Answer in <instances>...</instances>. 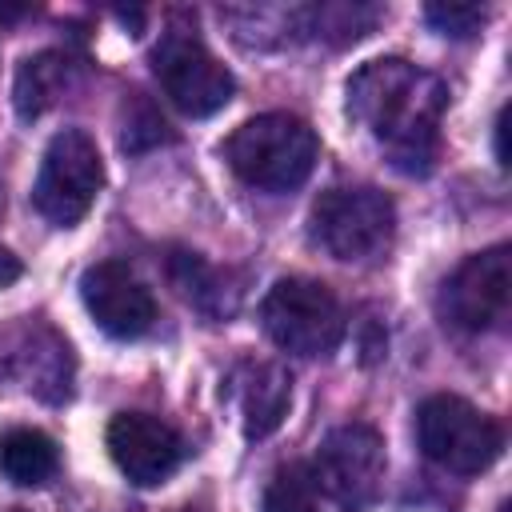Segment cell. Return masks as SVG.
<instances>
[{"label": "cell", "instance_id": "1", "mask_svg": "<svg viewBox=\"0 0 512 512\" xmlns=\"http://www.w3.org/2000/svg\"><path fill=\"white\" fill-rule=\"evenodd\" d=\"M444 108L448 84L404 56L368 60L348 76L352 120L384 148L388 164L404 176H428L436 168Z\"/></svg>", "mask_w": 512, "mask_h": 512}, {"label": "cell", "instance_id": "2", "mask_svg": "<svg viewBox=\"0 0 512 512\" xmlns=\"http://www.w3.org/2000/svg\"><path fill=\"white\" fill-rule=\"evenodd\" d=\"M220 152L244 184L260 192H292L312 176L320 160V140L312 124L292 112H260L244 120Z\"/></svg>", "mask_w": 512, "mask_h": 512}, {"label": "cell", "instance_id": "3", "mask_svg": "<svg viewBox=\"0 0 512 512\" xmlns=\"http://www.w3.org/2000/svg\"><path fill=\"white\" fill-rule=\"evenodd\" d=\"M392 232H396V204L372 184L328 188L316 196L308 212V240L344 264L376 260L392 244Z\"/></svg>", "mask_w": 512, "mask_h": 512}, {"label": "cell", "instance_id": "4", "mask_svg": "<svg viewBox=\"0 0 512 512\" xmlns=\"http://www.w3.org/2000/svg\"><path fill=\"white\" fill-rule=\"evenodd\" d=\"M260 324L280 352L328 356L344 340V308L336 292L312 276H284L260 300Z\"/></svg>", "mask_w": 512, "mask_h": 512}, {"label": "cell", "instance_id": "5", "mask_svg": "<svg viewBox=\"0 0 512 512\" xmlns=\"http://www.w3.org/2000/svg\"><path fill=\"white\" fill-rule=\"evenodd\" d=\"M416 440L432 464L456 476H480L504 452L500 420L448 392H436L416 408Z\"/></svg>", "mask_w": 512, "mask_h": 512}, {"label": "cell", "instance_id": "6", "mask_svg": "<svg viewBox=\"0 0 512 512\" xmlns=\"http://www.w3.org/2000/svg\"><path fill=\"white\" fill-rule=\"evenodd\" d=\"M100 188H104V160L96 140L80 128L56 132L44 148V160L32 184L36 212L56 228H72L92 212Z\"/></svg>", "mask_w": 512, "mask_h": 512}, {"label": "cell", "instance_id": "7", "mask_svg": "<svg viewBox=\"0 0 512 512\" xmlns=\"http://www.w3.org/2000/svg\"><path fill=\"white\" fill-rule=\"evenodd\" d=\"M308 472H312L316 492H324L336 508L364 512L384 492V472H388L384 436L360 420L340 424L320 440Z\"/></svg>", "mask_w": 512, "mask_h": 512}, {"label": "cell", "instance_id": "8", "mask_svg": "<svg viewBox=\"0 0 512 512\" xmlns=\"http://www.w3.org/2000/svg\"><path fill=\"white\" fill-rule=\"evenodd\" d=\"M436 308L444 324L460 332H492L504 328L512 312V248L492 244L468 260H460L440 284Z\"/></svg>", "mask_w": 512, "mask_h": 512}, {"label": "cell", "instance_id": "9", "mask_svg": "<svg viewBox=\"0 0 512 512\" xmlns=\"http://www.w3.org/2000/svg\"><path fill=\"white\" fill-rule=\"evenodd\" d=\"M152 72H156L164 96L184 116H196V120L220 112L232 100V92H236L232 72L188 28L160 32V44L152 48Z\"/></svg>", "mask_w": 512, "mask_h": 512}, {"label": "cell", "instance_id": "10", "mask_svg": "<svg viewBox=\"0 0 512 512\" xmlns=\"http://www.w3.org/2000/svg\"><path fill=\"white\" fill-rule=\"evenodd\" d=\"M104 444H108V456L116 460V468L140 488L164 484L184 460L180 432L152 412H116L108 420Z\"/></svg>", "mask_w": 512, "mask_h": 512}, {"label": "cell", "instance_id": "11", "mask_svg": "<svg viewBox=\"0 0 512 512\" xmlns=\"http://www.w3.org/2000/svg\"><path fill=\"white\" fill-rule=\"evenodd\" d=\"M80 300L96 328H104L116 340H136L156 324V300L144 288V280L120 264V260H100L84 268L80 276Z\"/></svg>", "mask_w": 512, "mask_h": 512}, {"label": "cell", "instance_id": "12", "mask_svg": "<svg viewBox=\"0 0 512 512\" xmlns=\"http://www.w3.org/2000/svg\"><path fill=\"white\" fill-rule=\"evenodd\" d=\"M0 372L48 404H64L72 396V348L40 320H24L8 336V352H0Z\"/></svg>", "mask_w": 512, "mask_h": 512}, {"label": "cell", "instance_id": "13", "mask_svg": "<svg viewBox=\"0 0 512 512\" xmlns=\"http://www.w3.org/2000/svg\"><path fill=\"white\" fill-rule=\"evenodd\" d=\"M232 396L240 412V428L248 440L272 436L292 404V376L280 360H244L232 376Z\"/></svg>", "mask_w": 512, "mask_h": 512}, {"label": "cell", "instance_id": "14", "mask_svg": "<svg viewBox=\"0 0 512 512\" xmlns=\"http://www.w3.org/2000/svg\"><path fill=\"white\" fill-rule=\"evenodd\" d=\"M80 80V64L68 52H36L16 68V84H12V104L20 120H36L44 116L52 104L64 100V92H72Z\"/></svg>", "mask_w": 512, "mask_h": 512}, {"label": "cell", "instance_id": "15", "mask_svg": "<svg viewBox=\"0 0 512 512\" xmlns=\"http://www.w3.org/2000/svg\"><path fill=\"white\" fill-rule=\"evenodd\" d=\"M168 276H172L176 292H180L192 308H200L204 316H216V320H220V316H232L236 304H240V288L228 284V272L212 268L200 252H188V248L172 252Z\"/></svg>", "mask_w": 512, "mask_h": 512}, {"label": "cell", "instance_id": "16", "mask_svg": "<svg viewBox=\"0 0 512 512\" xmlns=\"http://www.w3.org/2000/svg\"><path fill=\"white\" fill-rule=\"evenodd\" d=\"M60 452L56 440L40 428H8L0 436V472L4 480L20 484V488H36L44 480L56 476Z\"/></svg>", "mask_w": 512, "mask_h": 512}, {"label": "cell", "instance_id": "17", "mask_svg": "<svg viewBox=\"0 0 512 512\" xmlns=\"http://www.w3.org/2000/svg\"><path fill=\"white\" fill-rule=\"evenodd\" d=\"M260 512H320V492L308 464H280L264 488Z\"/></svg>", "mask_w": 512, "mask_h": 512}, {"label": "cell", "instance_id": "18", "mask_svg": "<svg viewBox=\"0 0 512 512\" xmlns=\"http://www.w3.org/2000/svg\"><path fill=\"white\" fill-rule=\"evenodd\" d=\"M424 20L440 32V36H452V40H468L484 28L488 20V8L484 4H428L424 8Z\"/></svg>", "mask_w": 512, "mask_h": 512}, {"label": "cell", "instance_id": "19", "mask_svg": "<svg viewBox=\"0 0 512 512\" xmlns=\"http://www.w3.org/2000/svg\"><path fill=\"white\" fill-rule=\"evenodd\" d=\"M132 112H136V120H128L124 124V136H120V148L124 152H144V148H152V144H160V140H168V124L160 120V112L148 104V100H132Z\"/></svg>", "mask_w": 512, "mask_h": 512}, {"label": "cell", "instance_id": "20", "mask_svg": "<svg viewBox=\"0 0 512 512\" xmlns=\"http://www.w3.org/2000/svg\"><path fill=\"white\" fill-rule=\"evenodd\" d=\"M20 272H24V264H20V256H12L4 244H0V288H8V284H16L20 280Z\"/></svg>", "mask_w": 512, "mask_h": 512}, {"label": "cell", "instance_id": "21", "mask_svg": "<svg viewBox=\"0 0 512 512\" xmlns=\"http://www.w3.org/2000/svg\"><path fill=\"white\" fill-rule=\"evenodd\" d=\"M180 512H192V508H180Z\"/></svg>", "mask_w": 512, "mask_h": 512}]
</instances>
